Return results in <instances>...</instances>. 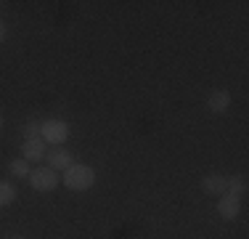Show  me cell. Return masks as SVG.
Segmentation results:
<instances>
[{
	"label": "cell",
	"instance_id": "obj_1",
	"mask_svg": "<svg viewBox=\"0 0 249 239\" xmlns=\"http://www.w3.org/2000/svg\"><path fill=\"white\" fill-rule=\"evenodd\" d=\"M96 183V170L90 165H72L64 170V186L72 191H85Z\"/></svg>",
	"mask_w": 249,
	"mask_h": 239
},
{
	"label": "cell",
	"instance_id": "obj_2",
	"mask_svg": "<svg viewBox=\"0 0 249 239\" xmlns=\"http://www.w3.org/2000/svg\"><path fill=\"white\" fill-rule=\"evenodd\" d=\"M40 139L51 146H61L69 139V125L64 120H43L40 122Z\"/></svg>",
	"mask_w": 249,
	"mask_h": 239
},
{
	"label": "cell",
	"instance_id": "obj_3",
	"mask_svg": "<svg viewBox=\"0 0 249 239\" xmlns=\"http://www.w3.org/2000/svg\"><path fill=\"white\" fill-rule=\"evenodd\" d=\"M29 186H32L35 191H53L58 186V181H61V176H58L56 170H51L48 165H40V167H35L32 173H29Z\"/></svg>",
	"mask_w": 249,
	"mask_h": 239
},
{
	"label": "cell",
	"instance_id": "obj_4",
	"mask_svg": "<svg viewBox=\"0 0 249 239\" xmlns=\"http://www.w3.org/2000/svg\"><path fill=\"white\" fill-rule=\"evenodd\" d=\"M45 162H48L51 170L61 173V170H67V167H72V165H74V157H72V152H69V149H64V146H53L51 152L45 154Z\"/></svg>",
	"mask_w": 249,
	"mask_h": 239
},
{
	"label": "cell",
	"instance_id": "obj_5",
	"mask_svg": "<svg viewBox=\"0 0 249 239\" xmlns=\"http://www.w3.org/2000/svg\"><path fill=\"white\" fill-rule=\"evenodd\" d=\"M21 154H24L27 162H43L45 154H48V143L43 139H27L21 146Z\"/></svg>",
	"mask_w": 249,
	"mask_h": 239
},
{
	"label": "cell",
	"instance_id": "obj_6",
	"mask_svg": "<svg viewBox=\"0 0 249 239\" xmlns=\"http://www.w3.org/2000/svg\"><path fill=\"white\" fill-rule=\"evenodd\" d=\"M201 189L210 197H223L225 191H228V178L220 176V173H210V176H204V181H201Z\"/></svg>",
	"mask_w": 249,
	"mask_h": 239
},
{
	"label": "cell",
	"instance_id": "obj_7",
	"mask_svg": "<svg viewBox=\"0 0 249 239\" xmlns=\"http://www.w3.org/2000/svg\"><path fill=\"white\" fill-rule=\"evenodd\" d=\"M217 213H220L225 220L239 218V213H241V199H239V197H233V194H223L220 202H217Z\"/></svg>",
	"mask_w": 249,
	"mask_h": 239
},
{
	"label": "cell",
	"instance_id": "obj_8",
	"mask_svg": "<svg viewBox=\"0 0 249 239\" xmlns=\"http://www.w3.org/2000/svg\"><path fill=\"white\" fill-rule=\"evenodd\" d=\"M207 106H210V112L212 115H223V112H228V106H231V93L228 91H212L210 93V99H207Z\"/></svg>",
	"mask_w": 249,
	"mask_h": 239
},
{
	"label": "cell",
	"instance_id": "obj_9",
	"mask_svg": "<svg viewBox=\"0 0 249 239\" xmlns=\"http://www.w3.org/2000/svg\"><path fill=\"white\" fill-rule=\"evenodd\" d=\"M8 173L14 178H29V173H32V170H29V162L24 157H16V159H11V162H8Z\"/></svg>",
	"mask_w": 249,
	"mask_h": 239
},
{
	"label": "cell",
	"instance_id": "obj_10",
	"mask_svg": "<svg viewBox=\"0 0 249 239\" xmlns=\"http://www.w3.org/2000/svg\"><path fill=\"white\" fill-rule=\"evenodd\" d=\"M225 194H233V197H239V199H241V197L247 194V178L241 176V173H239V176H233V178H228V191H225Z\"/></svg>",
	"mask_w": 249,
	"mask_h": 239
},
{
	"label": "cell",
	"instance_id": "obj_11",
	"mask_svg": "<svg viewBox=\"0 0 249 239\" xmlns=\"http://www.w3.org/2000/svg\"><path fill=\"white\" fill-rule=\"evenodd\" d=\"M16 199V186L8 181H0V207H8Z\"/></svg>",
	"mask_w": 249,
	"mask_h": 239
},
{
	"label": "cell",
	"instance_id": "obj_12",
	"mask_svg": "<svg viewBox=\"0 0 249 239\" xmlns=\"http://www.w3.org/2000/svg\"><path fill=\"white\" fill-rule=\"evenodd\" d=\"M21 136H24V141L27 139H40V122H37V120H29V122H24Z\"/></svg>",
	"mask_w": 249,
	"mask_h": 239
},
{
	"label": "cell",
	"instance_id": "obj_13",
	"mask_svg": "<svg viewBox=\"0 0 249 239\" xmlns=\"http://www.w3.org/2000/svg\"><path fill=\"white\" fill-rule=\"evenodd\" d=\"M3 40H5V24L0 21V43H3Z\"/></svg>",
	"mask_w": 249,
	"mask_h": 239
},
{
	"label": "cell",
	"instance_id": "obj_14",
	"mask_svg": "<svg viewBox=\"0 0 249 239\" xmlns=\"http://www.w3.org/2000/svg\"><path fill=\"white\" fill-rule=\"evenodd\" d=\"M8 239H24V237H8Z\"/></svg>",
	"mask_w": 249,
	"mask_h": 239
},
{
	"label": "cell",
	"instance_id": "obj_15",
	"mask_svg": "<svg viewBox=\"0 0 249 239\" xmlns=\"http://www.w3.org/2000/svg\"><path fill=\"white\" fill-rule=\"evenodd\" d=\"M0 128H3V117H0Z\"/></svg>",
	"mask_w": 249,
	"mask_h": 239
}]
</instances>
